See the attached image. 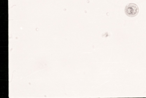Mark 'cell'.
Masks as SVG:
<instances>
[{
  "label": "cell",
  "instance_id": "1",
  "mask_svg": "<svg viewBox=\"0 0 146 98\" xmlns=\"http://www.w3.org/2000/svg\"><path fill=\"white\" fill-rule=\"evenodd\" d=\"M139 12L138 6L135 4L131 3L127 5L125 9V12L129 17H134L137 15Z\"/></svg>",
  "mask_w": 146,
  "mask_h": 98
}]
</instances>
